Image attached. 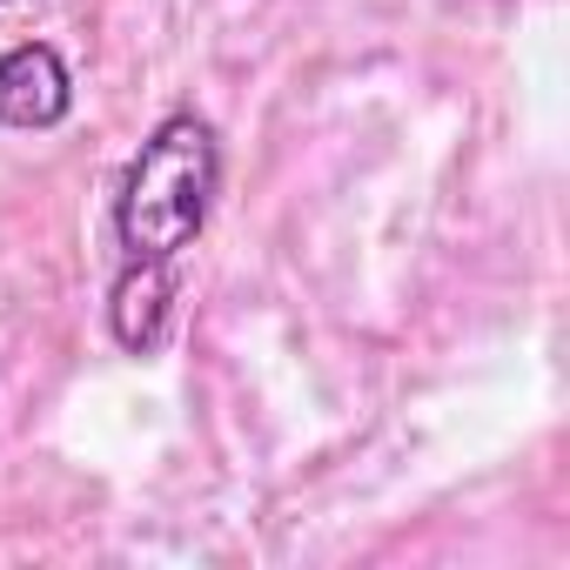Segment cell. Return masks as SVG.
<instances>
[{
    "mask_svg": "<svg viewBox=\"0 0 570 570\" xmlns=\"http://www.w3.org/2000/svg\"><path fill=\"white\" fill-rule=\"evenodd\" d=\"M168 309H175V275L168 262H121L115 296H108V330L128 356H155L168 336Z\"/></svg>",
    "mask_w": 570,
    "mask_h": 570,
    "instance_id": "cell-3",
    "label": "cell"
},
{
    "mask_svg": "<svg viewBox=\"0 0 570 570\" xmlns=\"http://www.w3.org/2000/svg\"><path fill=\"white\" fill-rule=\"evenodd\" d=\"M0 8H8V0H0Z\"/></svg>",
    "mask_w": 570,
    "mask_h": 570,
    "instance_id": "cell-4",
    "label": "cell"
},
{
    "mask_svg": "<svg viewBox=\"0 0 570 570\" xmlns=\"http://www.w3.org/2000/svg\"><path fill=\"white\" fill-rule=\"evenodd\" d=\"M75 108V75L48 41H14L0 55V128H61Z\"/></svg>",
    "mask_w": 570,
    "mask_h": 570,
    "instance_id": "cell-2",
    "label": "cell"
},
{
    "mask_svg": "<svg viewBox=\"0 0 570 570\" xmlns=\"http://www.w3.org/2000/svg\"><path fill=\"white\" fill-rule=\"evenodd\" d=\"M215 195H222V135L195 108L161 115L115 188L121 255L128 262H175L208 228Z\"/></svg>",
    "mask_w": 570,
    "mask_h": 570,
    "instance_id": "cell-1",
    "label": "cell"
}]
</instances>
